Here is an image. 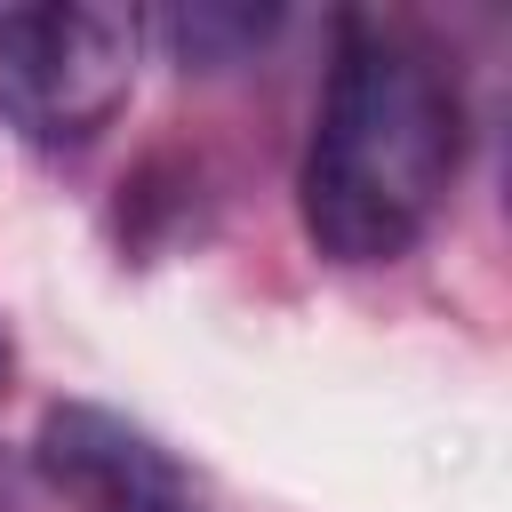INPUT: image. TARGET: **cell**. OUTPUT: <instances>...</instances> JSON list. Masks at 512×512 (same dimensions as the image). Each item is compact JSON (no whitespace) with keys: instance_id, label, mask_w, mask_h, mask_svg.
Listing matches in <instances>:
<instances>
[{"instance_id":"cell-1","label":"cell","mask_w":512,"mask_h":512,"mask_svg":"<svg viewBox=\"0 0 512 512\" xmlns=\"http://www.w3.org/2000/svg\"><path fill=\"white\" fill-rule=\"evenodd\" d=\"M464 160V104L448 64L392 16H344L304 152V232L336 264L408 256Z\"/></svg>"},{"instance_id":"cell-2","label":"cell","mask_w":512,"mask_h":512,"mask_svg":"<svg viewBox=\"0 0 512 512\" xmlns=\"http://www.w3.org/2000/svg\"><path fill=\"white\" fill-rule=\"evenodd\" d=\"M136 8H0V120L32 144H88L136 88Z\"/></svg>"},{"instance_id":"cell-3","label":"cell","mask_w":512,"mask_h":512,"mask_svg":"<svg viewBox=\"0 0 512 512\" xmlns=\"http://www.w3.org/2000/svg\"><path fill=\"white\" fill-rule=\"evenodd\" d=\"M48 488L80 512H208V496L192 488V472L128 416L112 408H88V400H64L40 416V440H32Z\"/></svg>"},{"instance_id":"cell-4","label":"cell","mask_w":512,"mask_h":512,"mask_svg":"<svg viewBox=\"0 0 512 512\" xmlns=\"http://www.w3.org/2000/svg\"><path fill=\"white\" fill-rule=\"evenodd\" d=\"M0 392H8V336H0Z\"/></svg>"}]
</instances>
